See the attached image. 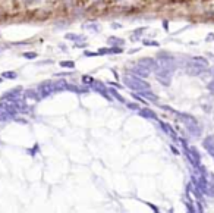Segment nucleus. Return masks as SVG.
Segmentation results:
<instances>
[{
  "instance_id": "nucleus-16",
  "label": "nucleus",
  "mask_w": 214,
  "mask_h": 213,
  "mask_svg": "<svg viewBox=\"0 0 214 213\" xmlns=\"http://www.w3.org/2000/svg\"><path fill=\"white\" fill-rule=\"evenodd\" d=\"M66 38L67 40H84V37H78V35H72V34H67Z\"/></svg>"
},
{
  "instance_id": "nucleus-7",
  "label": "nucleus",
  "mask_w": 214,
  "mask_h": 213,
  "mask_svg": "<svg viewBox=\"0 0 214 213\" xmlns=\"http://www.w3.org/2000/svg\"><path fill=\"white\" fill-rule=\"evenodd\" d=\"M134 73L136 75V77L145 78V77H148L150 71H148L145 66H142V65H139V63H138V66H135V68H134Z\"/></svg>"
},
{
  "instance_id": "nucleus-10",
  "label": "nucleus",
  "mask_w": 214,
  "mask_h": 213,
  "mask_svg": "<svg viewBox=\"0 0 214 213\" xmlns=\"http://www.w3.org/2000/svg\"><path fill=\"white\" fill-rule=\"evenodd\" d=\"M139 113L142 115L144 118H150V119H155V118H157V116H155V113H154L153 110H150V109H142Z\"/></svg>"
},
{
  "instance_id": "nucleus-21",
  "label": "nucleus",
  "mask_w": 214,
  "mask_h": 213,
  "mask_svg": "<svg viewBox=\"0 0 214 213\" xmlns=\"http://www.w3.org/2000/svg\"><path fill=\"white\" fill-rule=\"evenodd\" d=\"M2 81H3V80H2V78H0V82H2Z\"/></svg>"
},
{
  "instance_id": "nucleus-11",
  "label": "nucleus",
  "mask_w": 214,
  "mask_h": 213,
  "mask_svg": "<svg viewBox=\"0 0 214 213\" xmlns=\"http://www.w3.org/2000/svg\"><path fill=\"white\" fill-rule=\"evenodd\" d=\"M18 77V73L16 72H3V78H16Z\"/></svg>"
},
{
  "instance_id": "nucleus-12",
  "label": "nucleus",
  "mask_w": 214,
  "mask_h": 213,
  "mask_svg": "<svg viewBox=\"0 0 214 213\" xmlns=\"http://www.w3.org/2000/svg\"><path fill=\"white\" fill-rule=\"evenodd\" d=\"M82 81H84V84H88V85H93V82H94V80L91 78V77H82Z\"/></svg>"
},
{
  "instance_id": "nucleus-14",
  "label": "nucleus",
  "mask_w": 214,
  "mask_h": 213,
  "mask_svg": "<svg viewBox=\"0 0 214 213\" xmlns=\"http://www.w3.org/2000/svg\"><path fill=\"white\" fill-rule=\"evenodd\" d=\"M24 57H27V59H34V57H37V53H34V52H27V53H24Z\"/></svg>"
},
{
  "instance_id": "nucleus-13",
  "label": "nucleus",
  "mask_w": 214,
  "mask_h": 213,
  "mask_svg": "<svg viewBox=\"0 0 214 213\" xmlns=\"http://www.w3.org/2000/svg\"><path fill=\"white\" fill-rule=\"evenodd\" d=\"M60 66L62 68H74L75 63L74 62H60Z\"/></svg>"
},
{
  "instance_id": "nucleus-15",
  "label": "nucleus",
  "mask_w": 214,
  "mask_h": 213,
  "mask_svg": "<svg viewBox=\"0 0 214 213\" xmlns=\"http://www.w3.org/2000/svg\"><path fill=\"white\" fill-rule=\"evenodd\" d=\"M110 93L113 94L114 97H116V99L119 100V101H122V103H125V100H123V97H122V96H119V94H117V91H114V90H110Z\"/></svg>"
},
{
  "instance_id": "nucleus-17",
  "label": "nucleus",
  "mask_w": 214,
  "mask_h": 213,
  "mask_svg": "<svg viewBox=\"0 0 214 213\" xmlns=\"http://www.w3.org/2000/svg\"><path fill=\"white\" fill-rule=\"evenodd\" d=\"M122 47H113V49H109V53H120Z\"/></svg>"
},
{
  "instance_id": "nucleus-19",
  "label": "nucleus",
  "mask_w": 214,
  "mask_h": 213,
  "mask_svg": "<svg viewBox=\"0 0 214 213\" xmlns=\"http://www.w3.org/2000/svg\"><path fill=\"white\" fill-rule=\"evenodd\" d=\"M207 88H208V90H210V91H211V93L214 94V80L211 81V82H208V85H207Z\"/></svg>"
},
{
  "instance_id": "nucleus-18",
  "label": "nucleus",
  "mask_w": 214,
  "mask_h": 213,
  "mask_svg": "<svg viewBox=\"0 0 214 213\" xmlns=\"http://www.w3.org/2000/svg\"><path fill=\"white\" fill-rule=\"evenodd\" d=\"M109 43H117V44H123V40H119V38H114V37H112V38H109Z\"/></svg>"
},
{
  "instance_id": "nucleus-9",
  "label": "nucleus",
  "mask_w": 214,
  "mask_h": 213,
  "mask_svg": "<svg viewBox=\"0 0 214 213\" xmlns=\"http://www.w3.org/2000/svg\"><path fill=\"white\" fill-rule=\"evenodd\" d=\"M138 93H139V96H141V97H142L144 100L148 99V100H153V101H154V100H157V97L154 96L153 91H151L150 88H147V90H141V91H138Z\"/></svg>"
},
{
  "instance_id": "nucleus-20",
  "label": "nucleus",
  "mask_w": 214,
  "mask_h": 213,
  "mask_svg": "<svg viewBox=\"0 0 214 213\" xmlns=\"http://www.w3.org/2000/svg\"><path fill=\"white\" fill-rule=\"evenodd\" d=\"M7 46H0V52H3V50H6Z\"/></svg>"
},
{
  "instance_id": "nucleus-6",
  "label": "nucleus",
  "mask_w": 214,
  "mask_h": 213,
  "mask_svg": "<svg viewBox=\"0 0 214 213\" xmlns=\"http://www.w3.org/2000/svg\"><path fill=\"white\" fill-rule=\"evenodd\" d=\"M191 63H194V65L202 68V69H207V68H208V60L204 59V57H200V56L192 57V59H191Z\"/></svg>"
},
{
  "instance_id": "nucleus-2",
  "label": "nucleus",
  "mask_w": 214,
  "mask_h": 213,
  "mask_svg": "<svg viewBox=\"0 0 214 213\" xmlns=\"http://www.w3.org/2000/svg\"><path fill=\"white\" fill-rule=\"evenodd\" d=\"M179 118H181V120L188 127L189 132L192 134V135L198 137V135L201 134V128H200V125H198V122H197V119H195L194 116L186 115V113H181L179 115Z\"/></svg>"
},
{
  "instance_id": "nucleus-5",
  "label": "nucleus",
  "mask_w": 214,
  "mask_h": 213,
  "mask_svg": "<svg viewBox=\"0 0 214 213\" xmlns=\"http://www.w3.org/2000/svg\"><path fill=\"white\" fill-rule=\"evenodd\" d=\"M40 91L43 96H48L50 93L56 91V90H54V82H46V84H43V85L40 87Z\"/></svg>"
},
{
  "instance_id": "nucleus-1",
  "label": "nucleus",
  "mask_w": 214,
  "mask_h": 213,
  "mask_svg": "<svg viewBox=\"0 0 214 213\" xmlns=\"http://www.w3.org/2000/svg\"><path fill=\"white\" fill-rule=\"evenodd\" d=\"M125 85L129 87L131 90H135V91H141V90H147L150 88V84L147 81H142L141 77H136V75H126L125 78Z\"/></svg>"
},
{
  "instance_id": "nucleus-3",
  "label": "nucleus",
  "mask_w": 214,
  "mask_h": 213,
  "mask_svg": "<svg viewBox=\"0 0 214 213\" xmlns=\"http://www.w3.org/2000/svg\"><path fill=\"white\" fill-rule=\"evenodd\" d=\"M155 66L160 68V69H166V71H170V72H173L174 68H176V63H174V59L172 56H163L160 54L159 57H157V62H155Z\"/></svg>"
},
{
  "instance_id": "nucleus-4",
  "label": "nucleus",
  "mask_w": 214,
  "mask_h": 213,
  "mask_svg": "<svg viewBox=\"0 0 214 213\" xmlns=\"http://www.w3.org/2000/svg\"><path fill=\"white\" fill-rule=\"evenodd\" d=\"M202 146H204V148H205L208 153H210L214 157V137H213V135L207 137L205 140L202 141Z\"/></svg>"
},
{
  "instance_id": "nucleus-8",
  "label": "nucleus",
  "mask_w": 214,
  "mask_h": 213,
  "mask_svg": "<svg viewBox=\"0 0 214 213\" xmlns=\"http://www.w3.org/2000/svg\"><path fill=\"white\" fill-rule=\"evenodd\" d=\"M139 65L145 66L148 71H151V69H154V68H155V60L150 59V57H145V59H141L139 60Z\"/></svg>"
}]
</instances>
